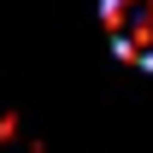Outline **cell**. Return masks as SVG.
Here are the masks:
<instances>
[{"label":"cell","instance_id":"6da1fadb","mask_svg":"<svg viewBox=\"0 0 153 153\" xmlns=\"http://www.w3.org/2000/svg\"><path fill=\"white\" fill-rule=\"evenodd\" d=\"M112 53L135 71H153V0H100Z\"/></svg>","mask_w":153,"mask_h":153}]
</instances>
